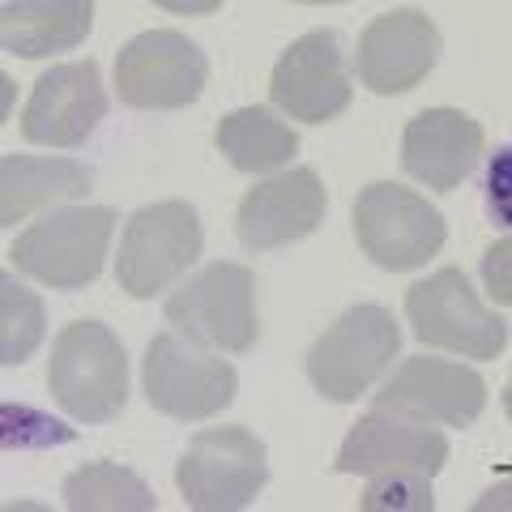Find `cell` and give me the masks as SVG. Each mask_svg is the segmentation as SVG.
<instances>
[{
	"label": "cell",
	"instance_id": "obj_17",
	"mask_svg": "<svg viewBox=\"0 0 512 512\" xmlns=\"http://www.w3.org/2000/svg\"><path fill=\"white\" fill-rule=\"evenodd\" d=\"M483 150H487V133L474 116L457 107H427L406 124L402 167L427 188L453 192L474 175Z\"/></svg>",
	"mask_w": 512,
	"mask_h": 512
},
{
	"label": "cell",
	"instance_id": "obj_3",
	"mask_svg": "<svg viewBox=\"0 0 512 512\" xmlns=\"http://www.w3.org/2000/svg\"><path fill=\"white\" fill-rule=\"evenodd\" d=\"M111 231H116V214L107 205L60 210L22 231L9 256L26 278L52 286V291H82L103 274Z\"/></svg>",
	"mask_w": 512,
	"mask_h": 512
},
{
	"label": "cell",
	"instance_id": "obj_20",
	"mask_svg": "<svg viewBox=\"0 0 512 512\" xmlns=\"http://www.w3.org/2000/svg\"><path fill=\"white\" fill-rule=\"evenodd\" d=\"M214 141L231 158V167L244 175L274 171L282 163H291L299 150V133L291 124L274 120V111H265V107H239L231 116H222Z\"/></svg>",
	"mask_w": 512,
	"mask_h": 512
},
{
	"label": "cell",
	"instance_id": "obj_13",
	"mask_svg": "<svg viewBox=\"0 0 512 512\" xmlns=\"http://www.w3.org/2000/svg\"><path fill=\"white\" fill-rule=\"evenodd\" d=\"M107 120V90L99 82V64L77 60L47 69L22 111V137L35 146L73 150Z\"/></svg>",
	"mask_w": 512,
	"mask_h": 512
},
{
	"label": "cell",
	"instance_id": "obj_26",
	"mask_svg": "<svg viewBox=\"0 0 512 512\" xmlns=\"http://www.w3.org/2000/svg\"><path fill=\"white\" fill-rule=\"evenodd\" d=\"M487 188H491V201L500 197V218L508 222V205H504V192H508V154H500V158H495V167H491V180H487Z\"/></svg>",
	"mask_w": 512,
	"mask_h": 512
},
{
	"label": "cell",
	"instance_id": "obj_9",
	"mask_svg": "<svg viewBox=\"0 0 512 512\" xmlns=\"http://www.w3.org/2000/svg\"><path fill=\"white\" fill-rule=\"evenodd\" d=\"M210 82V60L180 30H146L128 39L116 56L120 103L141 111H180L201 99Z\"/></svg>",
	"mask_w": 512,
	"mask_h": 512
},
{
	"label": "cell",
	"instance_id": "obj_12",
	"mask_svg": "<svg viewBox=\"0 0 512 512\" xmlns=\"http://www.w3.org/2000/svg\"><path fill=\"white\" fill-rule=\"evenodd\" d=\"M487 406V380L474 367L448 363V359H406L393 372V380L376 393V410L402 414L414 423H444V427H470Z\"/></svg>",
	"mask_w": 512,
	"mask_h": 512
},
{
	"label": "cell",
	"instance_id": "obj_24",
	"mask_svg": "<svg viewBox=\"0 0 512 512\" xmlns=\"http://www.w3.org/2000/svg\"><path fill=\"white\" fill-rule=\"evenodd\" d=\"M0 423H5V448H26V444H69L73 431L52 423L47 414L30 410V406H5L0 410Z\"/></svg>",
	"mask_w": 512,
	"mask_h": 512
},
{
	"label": "cell",
	"instance_id": "obj_27",
	"mask_svg": "<svg viewBox=\"0 0 512 512\" xmlns=\"http://www.w3.org/2000/svg\"><path fill=\"white\" fill-rule=\"evenodd\" d=\"M175 13H214L218 9V0H205V5H167Z\"/></svg>",
	"mask_w": 512,
	"mask_h": 512
},
{
	"label": "cell",
	"instance_id": "obj_11",
	"mask_svg": "<svg viewBox=\"0 0 512 512\" xmlns=\"http://www.w3.org/2000/svg\"><path fill=\"white\" fill-rule=\"evenodd\" d=\"M269 99L291 120L329 124L350 107V73H346V43L338 30H312L295 39L274 64Z\"/></svg>",
	"mask_w": 512,
	"mask_h": 512
},
{
	"label": "cell",
	"instance_id": "obj_6",
	"mask_svg": "<svg viewBox=\"0 0 512 512\" xmlns=\"http://www.w3.org/2000/svg\"><path fill=\"white\" fill-rule=\"evenodd\" d=\"M406 316L423 346L453 350L461 359H500L508 346V320L483 308L457 265L414 282L406 291Z\"/></svg>",
	"mask_w": 512,
	"mask_h": 512
},
{
	"label": "cell",
	"instance_id": "obj_7",
	"mask_svg": "<svg viewBox=\"0 0 512 512\" xmlns=\"http://www.w3.org/2000/svg\"><path fill=\"white\" fill-rule=\"evenodd\" d=\"M167 320L184 333L188 342L218 346L231 355H248L261 338L256 320V278L248 265L214 261L201 269L184 291L167 299Z\"/></svg>",
	"mask_w": 512,
	"mask_h": 512
},
{
	"label": "cell",
	"instance_id": "obj_4",
	"mask_svg": "<svg viewBox=\"0 0 512 512\" xmlns=\"http://www.w3.org/2000/svg\"><path fill=\"white\" fill-rule=\"evenodd\" d=\"M205 248L201 218L188 201H158L128 218L120 239V291L128 299H154L197 265Z\"/></svg>",
	"mask_w": 512,
	"mask_h": 512
},
{
	"label": "cell",
	"instance_id": "obj_1",
	"mask_svg": "<svg viewBox=\"0 0 512 512\" xmlns=\"http://www.w3.org/2000/svg\"><path fill=\"white\" fill-rule=\"evenodd\" d=\"M47 389L77 423H111L128 402L124 342L103 320H73L52 342Z\"/></svg>",
	"mask_w": 512,
	"mask_h": 512
},
{
	"label": "cell",
	"instance_id": "obj_16",
	"mask_svg": "<svg viewBox=\"0 0 512 512\" xmlns=\"http://www.w3.org/2000/svg\"><path fill=\"white\" fill-rule=\"evenodd\" d=\"M448 461V436L427 423L402 419V414L372 410L346 431L333 457L338 474H380V470H414L436 478Z\"/></svg>",
	"mask_w": 512,
	"mask_h": 512
},
{
	"label": "cell",
	"instance_id": "obj_8",
	"mask_svg": "<svg viewBox=\"0 0 512 512\" xmlns=\"http://www.w3.org/2000/svg\"><path fill=\"white\" fill-rule=\"evenodd\" d=\"M355 235L359 248L372 256L380 269L406 274V269L427 265L444 248V214L427 205L414 188L402 184H367L355 201Z\"/></svg>",
	"mask_w": 512,
	"mask_h": 512
},
{
	"label": "cell",
	"instance_id": "obj_15",
	"mask_svg": "<svg viewBox=\"0 0 512 512\" xmlns=\"http://www.w3.org/2000/svg\"><path fill=\"white\" fill-rule=\"evenodd\" d=\"M325 210L329 197L320 175L312 167H295L244 192V201L235 210V235L244 248L269 252L312 235L325 222Z\"/></svg>",
	"mask_w": 512,
	"mask_h": 512
},
{
	"label": "cell",
	"instance_id": "obj_10",
	"mask_svg": "<svg viewBox=\"0 0 512 512\" xmlns=\"http://www.w3.org/2000/svg\"><path fill=\"white\" fill-rule=\"evenodd\" d=\"M146 402L180 423H201L227 410L239 393V376L227 359L201 355L192 342L175 333H158L146 350Z\"/></svg>",
	"mask_w": 512,
	"mask_h": 512
},
{
	"label": "cell",
	"instance_id": "obj_22",
	"mask_svg": "<svg viewBox=\"0 0 512 512\" xmlns=\"http://www.w3.org/2000/svg\"><path fill=\"white\" fill-rule=\"evenodd\" d=\"M47 312L35 291H26L13 274H0V363L18 367L43 346Z\"/></svg>",
	"mask_w": 512,
	"mask_h": 512
},
{
	"label": "cell",
	"instance_id": "obj_5",
	"mask_svg": "<svg viewBox=\"0 0 512 512\" xmlns=\"http://www.w3.org/2000/svg\"><path fill=\"white\" fill-rule=\"evenodd\" d=\"M175 483L197 512H235L269 483V453L248 427H210L188 440Z\"/></svg>",
	"mask_w": 512,
	"mask_h": 512
},
{
	"label": "cell",
	"instance_id": "obj_25",
	"mask_svg": "<svg viewBox=\"0 0 512 512\" xmlns=\"http://www.w3.org/2000/svg\"><path fill=\"white\" fill-rule=\"evenodd\" d=\"M508 252H512V244H508V235H504L500 244H491V252L483 256V278H487V291H491L495 303H508L512 299V286H508Z\"/></svg>",
	"mask_w": 512,
	"mask_h": 512
},
{
	"label": "cell",
	"instance_id": "obj_21",
	"mask_svg": "<svg viewBox=\"0 0 512 512\" xmlns=\"http://www.w3.org/2000/svg\"><path fill=\"white\" fill-rule=\"evenodd\" d=\"M64 504L73 512H154V495L141 474L116 461H90L64 478Z\"/></svg>",
	"mask_w": 512,
	"mask_h": 512
},
{
	"label": "cell",
	"instance_id": "obj_14",
	"mask_svg": "<svg viewBox=\"0 0 512 512\" xmlns=\"http://www.w3.org/2000/svg\"><path fill=\"white\" fill-rule=\"evenodd\" d=\"M440 26L423 9H389L359 35V82L372 94H406L436 69Z\"/></svg>",
	"mask_w": 512,
	"mask_h": 512
},
{
	"label": "cell",
	"instance_id": "obj_2",
	"mask_svg": "<svg viewBox=\"0 0 512 512\" xmlns=\"http://www.w3.org/2000/svg\"><path fill=\"white\" fill-rule=\"evenodd\" d=\"M397 350H402V329L393 312L380 303H359L316 338L308 355V380L329 402H359L389 372Z\"/></svg>",
	"mask_w": 512,
	"mask_h": 512
},
{
	"label": "cell",
	"instance_id": "obj_23",
	"mask_svg": "<svg viewBox=\"0 0 512 512\" xmlns=\"http://www.w3.org/2000/svg\"><path fill=\"white\" fill-rule=\"evenodd\" d=\"M363 512H389V508H410V512H431L436 508V495H431V478L414 474V470H380L367 483Z\"/></svg>",
	"mask_w": 512,
	"mask_h": 512
},
{
	"label": "cell",
	"instance_id": "obj_18",
	"mask_svg": "<svg viewBox=\"0 0 512 512\" xmlns=\"http://www.w3.org/2000/svg\"><path fill=\"white\" fill-rule=\"evenodd\" d=\"M94 188V171L73 158H30L5 154L0 158V227H13L26 214L56 201H77Z\"/></svg>",
	"mask_w": 512,
	"mask_h": 512
},
{
	"label": "cell",
	"instance_id": "obj_19",
	"mask_svg": "<svg viewBox=\"0 0 512 512\" xmlns=\"http://www.w3.org/2000/svg\"><path fill=\"white\" fill-rule=\"evenodd\" d=\"M94 26L90 0H9L0 9V43L26 60L73 52Z\"/></svg>",
	"mask_w": 512,
	"mask_h": 512
}]
</instances>
